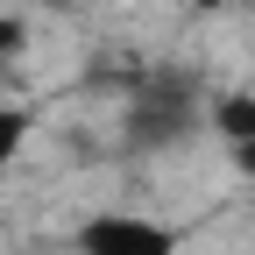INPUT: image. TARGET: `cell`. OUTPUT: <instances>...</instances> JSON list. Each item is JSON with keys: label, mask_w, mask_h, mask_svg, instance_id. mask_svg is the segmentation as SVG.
<instances>
[{"label": "cell", "mask_w": 255, "mask_h": 255, "mask_svg": "<svg viewBox=\"0 0 255 255\" xmlns=\"http://www.w3.org/2000/svg\"><path fill=\"white\" fill-rule=\"evenodd\" d=\"M206 121V100H199V85L191 78H149L135 100H128V149H177L191 128Z\"/></svg>", "instance_id": "6da1fadb"}, {"label": "cell", "mask_w": 255, "mask_h": 255, "mask_svg": "<svg viewBox=\"0 0 255 255\" xmlns=\"http://www.w3.org/2000/svg\"><path fill=\"white\" fill-rule=\"evenodd\" d=\"M78 255H177V234L149 213H92L71 234Z\"/></svg>", "instance_id": "7a4b0ae2"}, {"label": "cell", "mask_w": 255, "mask_h": 255, "mask_svg": "<svg viewBox=\"0 0 255 255\" xmlns=\"http://www.w3.org/2000/svg\"><path fill=\"white\" fill-rule=\"evenodd\" d=\"M206 128L227 142V156L241 142H255V92H213L206 100Z\"/></svg>", "instance_id": "3957f363"}, {"label": "cell", "mask_w": 255, "mask_h": 255, "mask_svg": "<svg viewBox=\"0 0 255 255\" xmlns=\"http://www.w3.org/2000/svg\"><path fill=\"white\" fill-rule=\"evenodd\" d=\"M21 142H28V107H14L7 92H0V177H7V163L21 156Z\"/></svg>", "instance_id": "277c9868"}, {"label": "cell", "mask_w": 255, "mask_h": 255, "mask_svg": "<svg viewBox=\"0 0 255 255\" xmlns=\"http://www.w3.org/2000/svg\"><path fill=\"white\" fill-rule=\"evenodd\" d=\"M234 170H241V177L255 184V142H241V149H234Z\"/></svg>", "instance_id": "5b68a950"}, {"label": "cell", "mask_w": 255, "mask_h": 255, "mask_svg": "<svg viewBox=\"0 0 255 255\" xmlns=\"http://www.w3.org/2000/svg\"><path fill=\"white\" fill-rule=\"evenodd\" d=\"M14 43H21V28H0V50H14Z\"/></svg>", "instance_id": "8992f818"}, {"label": "cell", "mask_w": 255, "mask_h": 255, "mask_svg": "<svg viewBox=\"0 0 255 255\" xmlns=\"http://www.w3.org/2000/svg\"><path fill=\"white\" fill-rule=\"evenodd\" d=\"M199 7H227V0H199Z\"/></svg>", "instance_id": "52a82bcc"}]
</instances>
